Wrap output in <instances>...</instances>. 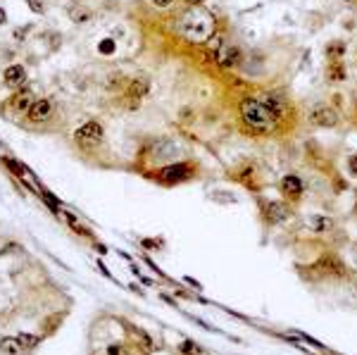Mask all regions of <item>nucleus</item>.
<instances>
[{
	"label": "nucleus",
	"mask_w": 357,
	"mask_h": 355,
	"mask_svg": "<svg viewBox=\"0 0 357 355\" xmlns=\"http://www.w3.org/2000/svg\"><path fill=\"white\" fill-rule=\"evenodd\" d=\"M238 112H240V117H243V122L250 129H255V131H269L276 124V117L257 98H240Z\"/></svg>",
	"instance_id": "1"
},
{
	"label": "nucleus",
	"mask_w": 357,
	"mask_h": 355,
	"mask_svg": "<svg viewBox=\"0 0 357 355\" xmlns=\"http://www.w3.org/2000/svg\"><path fill=\"white\" fill-rule=\"evenodd\" d=\"M103 136H105V131H103V126H100V122H86L74 134L76 143H81V146H98L103 141Z\"/></svg>",
	"instance_id": "2"
},
{
	"label": "nucleus",
	"mask_w": 357,
	"mask_h": 355,
	"mask_svg": "<svg viewBox=\"0 0 357 355\" xmlns=\"http://www.w3.org/2000/svg\"><path fill=\"white\" fill-rule=\"evenodd\" d=\"M240 62H243V50L238 46H224L221 43V48L217 50V64L221 70H234Z\"/></svg>",
	"instance_id": "3"
},
{
	"label": "nucleus",
	"mask_w": 357,
	"mask_h": 355,
	"mask_svg": "<svg viewBox=\"0 0 357 355\" xmlns=\"http://www.w3.org/2000/svg\"><path fill=\"white\" fill-rule=\"evenodd\" d=\"M315 270L319 274H326V277H345V265L336 255H322V258L317 260Z\"/></svg>",
	"instance_id": "4"
},
{
	"label": "nucleus",
	"mask_w": 357,
	"mask_h": 355,
	"mask_svg": "<svg viewBox=\"0 0 357 355\" xmlns=\"http://www.w3.org/2000/svg\"><path fill=\"white\" fill-rule=\"evenodd\" d=\"M309 124L322 126V129H333L338 124V112L331 107H315L309 112Z\"/></svg>",
	"instance_id": "5"
},
{
	"label": "nucleus",
	"mask_w": 357,
	"mask_h": 355,
	"mask_svg": "<svg viewBox=\"0 0 357 355\" xmlns=\"http://www.w3.org/2000/svg\"><path fill=\"white\" fill-rule=\"evenodd\" d=\"M291 217V208L286 203H279V201H269L264 203V219L269 224H281L286 222Z\"/></svg>",
	"instance_id": "6"
},
{
	"label": "nucleus",
	"mask_w": 357,
	"mask_h": 355,
	"mask_svg": "<svg viewBox=\"0 0 357 355\" xmlns=\"http://www.w3.org/2000/svg\"><path fill=\"white\" fill-rule=\"evenodd\" d=\"M31 343H36V336H5V339L0 341V353L17 355L21 348H27Z\"/></svg>",
	"instance_id": "7"
},
{
	"label": "nucleus",
	"mask_w": 357,
	"mask_h": 355,
	"mask_svg": "<svg viewBox=\"0 0 357 355\" xmlns=\"http://www.w3.org/2000/svg\"><path fill=\"white\" fill-rule=\"evenodd\" d=\"M150 93V81L148 79H133L126 88V105L131 103V107H138L141 98H145Z\"/></svg>",
	"instance_id": "8"
},
{
	"label": "nucleus",
	"mask_w": 357,
	"mask_h": 355,
	"mask_svg": "<svg viewBox=\"0 0 357 355\" xmlns=\"http://www.w3.org/2000/svg\"><path fill=\"white\" fill-rule=\"evenodd\" d=\"M53 107H55V105H53L50 98H41V100H34V105L29 107L27 115L31 122H46V119L53 115Z\"/></svg>",
	"instance_id": "9"
},
{
	"label": "nucleus",
	"mask_w": 357,
	"mask_h": 355,
	"mask_svg": "<svg viewBox=\"0 0 357 355\" xmlns=\"http://www.w3.org/2000/svg\"><path fill=\"white\" fill-rule=\"evenodd\" d=\"M302 188H305V184L298 174H286L281 179V193L288 195V198H298L302 193Z\"/></svg>",
	"instance_id": "10"
},
{
	"label": "nucleus",
	"mask_w": 357,
	"mask_h": 355,
	"mask_svg": "<svg viewBox=\"0 0 357 355\" xmlns=\"http://www.w3.org/2000/svg\"><path fill=\"white\" fill-rule=\"evenodd\" d=\"M24 81H27V72L21 64H10L5 70V84L10 88H19V86H24Z\"/></svg>",
	"instance_id": "11"
},
{
	"label": "nucleus",
	"mask_w": 357,
	"mask_h": 355,
	"mask_svg": "<svg viewBox=\"0 0 357 355\" xmlns=\"http://www.w3.org/2000/svg\"><path fill=\"white\" fill-rule=\"evenodd\" d=\"M160 176L165 181H184L191 176V167H188V165H169V167L162 169Z\"/></svg>",
	"instance_id": "12"
},
{
	"label": "nucleus",
	"mask_w": 357,
	"mask_h": 355,
	"mask_svg": "<svg viewBox=\"0 0 357 355\" xmlns=\"http://www.w3.org/2000/svg\"><path fill=\"white\" fill-rule=\"evenodd\" d=\"M307 227L315 231V234H326V231L333 229V219L326 215H312L307 219Z\"/></svg>",
	"instance_id": "13"
},
{
	"label": "nucleus",
	"mask_w": 357,
	"mask_h": 355,
	"mask_svg": "<svg viewBox=\"0 0 357 355\" xmlns=\"http://www.w3.org/2000/svg\"><path fill=\"white\" fill-rule=\"evenodd\" d=\"M34 105V96H31V91H21V93H17V96L10 100V107H12L14 112H29V107Z\"/></svg>",
	"instance_id": "14"
},
{
	"label": "nucleus",
	"mask_w": 357,
	"mask_h": 355,
	"mask_svg": "<svg viewBox=\"0 0 357 355\" xmlns=\"http://www.w3.org/2000/svg\"><path fill=\"white\" fill-rule=\"evenodd\" d=\"M348 72H345V64L338 62V60H331V64L326 67V81L329 84H338V81H345Z\"/></svg>",
	"instance_id": "15"
},
{
	"label": "nucleus",
	"mask_w": 357,
	"mask_h": 355,
	"mask_svg": "<svg viewBox=\"0 0 357 355\" xmlns=\"http://www.w3.org/2000/svg\"><path fill=\"white\" fill-rule=\"evenodd\" d=\"M260 100H262V105H264V107L274 115V117H279V115L283 112V100L279 96H274V93H264Z\"/></svg>",
	"instance_id": "16"
},
{
	"label": "nucleus",
	"mask_w": 357,
	"mask_h": 355,
	"mask_svg": "<svg viewBox=\"0 0 357 355\" xmlns=\"http://www.w3.org/2000/svg\"><path fill=\"white\" fill-rule=\"evenodd\" d=\"M60 217H62V219H64V222L69 224V227H72V229L76 231V234H81V236H88V238L93 236V234H91V231L86 229V227H83V224L79 222V219H76L74 215H69V212H60Z\"/></svg>",
	"instance_id": "17"
},
{
	"label": "nucleus",
	"mask_w": 357,
	"mask_h": 355,
	"mask_svg": "<svg viewBox=\"0 0 357 355\" xmlns=\"http://www.w3.org/2000/svg\"><path fill=\"white\" fill-rule=\"evenodd\" d=\"M345 43L343 41H331L326 48H324V53H326V57L329 60H338V57H343L345 55Z\"/></svg>",
	"instance_id": "18"
},
{
	"label": "nucleus",
	"mask_w": 357,
	"mask_h": 355,
	"mask_svg": "<svg viewBox=\"0 0 357 355\" xmlns=\"http://www.w3.org/2000/svg\"><path fill=\"white\" fill-rule=\"evenodd\" d=\"M178 350H181V355H205V353H203V348H200L198 343H193V341H181V343H178Z\"/></svg>",
	"instance_id": "19"
},
{
	"label": "nucleus",
	"mask_w": 357,
	"mask_h": 355,
	"mask_svg": "<svg viewBox=\"0 0 357 355\" xmlns=\"http://www.w3.org/2000/svg\"><path fill=\"white\" fill-rule=\"evenodd\" d=\"M69 14H72V19H74L76 24H83L86 19H91V12L88 10H81V7H74Z\"/></svg>",
	"instance_id": "20"
},
{
	"label": "nucleus",
	"mask_w": 357,
	"mask_h": 355,
	"mask_svg": "<svg viewBox=\"0 0 357 355\" xmlns=\"http://www.w3.org/2000/svg\"><path fill=\"white\" fill-rule=\"evenodd\" d=\"M98 50H100L103 55H112V53H115V41H112V38H103Z\"/></svg>",
	"instance_id": "21"
},
{
	"label": "nucleus",
	"mask_w": 357,
	"mask_h": 355,
	"mask_svg": "<svg viewBox=\"0 0 357 355\" xmlns=\"http://www.w3.org/2000/svg\"><path fill=\"white\" fill-rule=\"evenodd\" d=\"M207 48L212 50V53H217V50L221 48V36H219V34H214L212 38H210V41H207Z\"/></svg>",
	"instance_id": "22"
},
{
	"label": "nucleus",
	"mask_w": 357,
	"mask_h": 355,
	"mask_svg": "<svg viewBox=\"0 0 357 355\" xmlns=\"http://www.w3.org/2000/svg\"><path fill=\"white\" fill-rule=\"evenodd\" d=\"M29 7H31L34 12L43 14V12H46V0H29Z\"/></svg>",
	"instance_id": "23"
},
{
	"label": "nucleus",
	"mask_w": 357,
	"mask_h": 355,
	"mask_svg": "<svg viewBox=\"0 0 357 355\" xmlns=\"http://www.w3.org/2000/svg\"><path fill=\"white\" fill-rule=\"evenodd\" d=\"M348 169H350V174H352V176H357V153L348 158Z\"/></svg>",
	"instance_id": "24"
},
{
	"label": "nucleus",
	"mask_w": 357,
	"mask_h": 355,
	"mask_svg": "<svg viewBox=\"0 0 357 355\" xmlns=\"http://www.w3.org/2000/svg\"><path fill=\"white\" fill-rule=\"evenodd\" d=\"M107 355H129V353H126L124 346H110V348H107Z\"/></svg>",
	"instance_id": "25"
},
{
	"label": "nucleus",
	"mask_w": 357,
	"mask_h": 355,
	"mask_svg": "<svg viewBox=\"0 0 357 355\" xmlns=\"http://www.w3.org/2000/svg\"><path fill=\"white\" fill-rule=\"evenodd\" d=\"M152 3H155L158 7H167L169 3H174V0H152Z\"/></svg>",
	"instance_id": "26"
},
{
	"label": "nucleus",
	"mask_w": 357,
	"mask_h": 355,
	"mask_svg": "<svg viewBox=\"0 0 357 355\" xmlns=\"http://www.w3.org/2000/svg\"><path fill=\"white\" fill-rule=\"evenodd\" d=\"M5 19L7 17H5V12H3V7H0V24H5Z\"/></svg>",
	"instance_id": "27"
},
{
	"label": "nucleus",
	"mask_w": 357,
	"mask_h": 355,
	"mask_svg": "<svg viewBox=\"0 0 357 355\" xmlns=\"http://www.w3.org/2000/svg\"><path fill=\"white\" fill-rule=\"evenodd\" d=\"M184 3H188V5H200L203 0H184Z\"/></svg>",
	"instance_id": "28"
},
{
	"label": "nucleus",
	"mask_w": 357,
	"mask_h": 355,
	"mask_svg": "<svg viewBox=\"0 0 357 355\" xmlns=\"http://www.w3.org/2000/svg\"><path fill=\"white\" fill-rule=\"evenodd\" d=\"M352 253H355V260H357V243H355V248H352Z\"/></svg>",
	"instance_id": "29"
},
{
	"label": "nucleus",
	"mask_w": 357,
	"mask_h": 355,
	"mask_svg": "<svg viewBox=\"0 0 357 355\" xmlns=\"http://www.w3.org/2000/svg\"><path fill=\"white\" fill-rule=\"evenodd\" d=\"M355 112H357V100H355Z\"/></svg>",
	"instance_id": "30"
}]
</instances>
